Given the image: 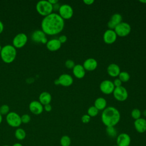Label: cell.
Returning <instances> with one entry per match:
<instances>
[{
	"label": "cell",
	"instance_id": "obj_1",
	"mask_svg": "<svg viewBox=\"0 0 146 146\" xmlns=\"http://www.w3.org/2000/svg\"><path fill=\"white\" fill-rule=\"evenodd\" d=\"M64 27V20L55 13L45 16L41 22L42 30L50 35H56L60 33Z\"/></svg>",
	"mask_w": 146,
	"mask_h": 146
},
{
	"label": "cell",
	"instance_id": "obj_45",
	"mask_svg": "<svg viewBox=\"0 0 146 146\" xmlns=\"http://www.w3.org/2000/svg\"><path fill=\"white\" fill-rule=\"evenodd\" d=\"M2 115L0 113V124L2 123Z\"/></svg>",
	"mask_w": 146,
	"mask_h": 146
},
{
	"label": "cell",
	"instance_id": "obj_47",
	"mask_svg": "<svg viewBox=\"0 0 146 146\" xmlns=\"http://www.w3.org/2000/svg\"><path fill=\"white\" fill-rule=\"evenodd\" d=\"M2 146H10L9 145H7V144H6V145H2Z\"/></svg>",
	"mask_w": 146,
	"mask_h": 146
},
{
	"label": "cell",
	"instance_id": "obj_34",
	"mask_svg": "<svg viewBox=\"0 0 146 146\" xmlns=\"http://www.w3.org/2000/svg\"><path fill=\"white\" fill-rule=\"evenodd\" d=\"M113 83L115 86V87H119V86H121V81L119 79V78H116L115 79L113 82Z\"/></svg>",
	"mask_w": 146,
	"mask_h": 146
},
{
	"label": "cell",
	"instance_id": "obj_8",
	"mask_svg": "<svg viewBox=\"0 0 146 146\" xmlns=\"http://www.w3.org/2000/svg\"><path fill=\"white\" fill-rule=\"evenodd\" d=\"M112 94L115 99L119 102H124L126 100L128 96L127 89L122 86L115 87Z\"/></svg>",
	"mask_w": 146,
	"mask_h": 146
},
{
	"label": "cell",
	"instance_id": "obj_41",
	"mask_svg": "<svg viewBox=\"0 0 146 146\" xmlns=\"http://www.w3.org/2000/svg\"><path fill=\"white\" fill-rule=\"evenodd\" d=\"M12 146H23V145L19 143H15Z\"/></svg>",
	"mask_w": 146,
	"mask_h": 146
},
{
	"label": "cell",
	"instance_id": "obj_15",
	"mask_svg": "<svg viewBox=\"0 0 146 146\" xmlns=\"http://www.w3.org/2000/svg\"><path fill=\"white\" fill-rule=\"evenodd\" d=\"M29 109L33 113L39 115L43 112V106L39 101L33 100L29 104Z\"/></svg>",
	"mask_w": 146,
	"mask_h": 146
},
{
	"label": "cell",
	"instance_id": "obj_37",
	"mask_svg": "<svg viewBox=\"0 0 146 146\" xmlns=\"http://www.w3.org/2000/svg\"><path fill=\"white\" fill-rule=\"evenodd\" d=\"M83 3H84L87 5H91L93 3H94V0H83Z\"/></svg>",
	"mask_w": 146,
	"mask_h": 146
},
{
	"label": "cell",
	"instance_id": "obj_16",
	"mask_svg": "<svg viewBox=\"0 0 146 146\" xmlns=\"http://www.w3.org/2000/svg\"><path fill=\"white\" fill-rule=\"evenodd\" d=\"M98 62L97 60L93 58H87L84 60L83 64V66L85 70L87 71H94L98 67Z\"/></svg>",
	"mask_w": 146,
	"mask_h": 146
},
{
	"label": "cell",
	"instance_id": "obj_28",
	"mask_svg": "<svg viewBox=\"0 0 146 146\" xmlns=\"http://www.w3.org/2000/svg\"><path fill=\"white\" fill-rule=\"evenodd\" d=\"M99 113V110L94 106H91L87 110V115H88L91 117L96 116Z\"/></svg>",
	"mask_w": 146,
	"mask_h": 146
},
{
	"label": "cell",
	"instance_id": "obj_26",
	"mask_svg": "<svg viewBox=\"0 0 146 146\" xmlns=\"http://www.w3.org/2000/svg\"><path fill=\"white\" fill-rule=\"evenodd\" d=\"M106 133L111 137H115L117 136V131L115 127H106Z\"/></svg>",
	"mask_w": 146,
	"mask_h": 146
},
{
	"label": "cell",
	"instance_id": "obj_11",
	"mask_svg": "<svg viewBox=\"0 0 146 146\" xmlns=\"http://www.w3.org/2000/svg\"><path fill=\"white\" fill-rule=\"evenodd\" d=\"M31 38L32 40L36 43H46L48 41L46 37V34L42 30H36L33 31Z\"/></svg>",
	"mask_w": 146,
	"mask_h": 146
},
{
	"label": "cell",
	"instance_id": "obj_19",
	"mask_svg": "<svg viewBox=\"0 0 146 146\" xmlns=\"http://www.w3.org/2000/svg\"><path fill=\"white\" fill-rule=\"evenodd\" d=\"M61 43L58 39L54 38L50 39L46 43L47 48L51 51H55L58 50L61 47Z\"/></svg>",
	"mask_w": 146,
	"mask_h": 146
},
{
	"label": "cell",
	"instance_id": "obj_23",
	"mask_svg": "<svg viewBox=\"0 0 146 146\" xmlns=\"http://www.w3.org/2000/svg\"><path fill=\"white\" fill-rule=\"evenodd\" d=\"M94 106L99 111H103L106 108L107 101L104 98L99 97L95 100Z\"/></svg>",
	"mask_w": 146,
	"mask_h": 146
},
{
	"label": "cell",
	"instance_id": "obj_40",
	"mask_svg": "<svg viewBox=\"0 0 146 146\" xmlns=\"http://www.w3.org/2000/svg\"><path fill=\"white\" fill-rule=\"evenodd\" d=\"M48 1L49 2H50L51 4H52V5H55V4L57 3H58V0H48Z\"/></svg>",
	"mask_w": 146,
	"mask_h": 146
},
{
	"label": "cell",
	"instance_id": "obj_48",
	"mask_svg": "<svg viewBox=\"0 0 146 146\" xmlns=\"http://www.w3.org/2000/svg\"><path fill=\"white\" fill-rule=\"evenodd\" d=\"M113 146H118V145L116 144V145H113Z\"/></svg>",
	"mask_w": 146,
	"mask_h": 146
},
{
	"label": "cell",
	"instance_id": "obj_20",
	"mask_svg": "<svg viewBox=\"0 0 146 146\" xmlns=\"http://www.w3.org/2000/svg\"><path fill=\"white\" fill-rule=\"evenodd\" d=\"M72 72L76 78L82 79L85 76L86 70H84L83 65L77 64H75L74 67L72 68Z\"/></svg>",
	"mask_w": 146,
	"mask_h": 146
},
{
	"label": "cell",
	"instance_id": "obj_36",
	"mask_svg": "<svg viewBox=\"0 0 146 146\" xmlns=\"http://www.w3.org/2000/svg\"><path fill=\"white\" fill-rule=\"evenodd\" d=\"M43 109H44V110L47 112H50L52 110V106L50 105V104H47L44 106Z\"/></svg>",
	"mask_w": 146,
	"mask_h": 146
},
{
	"label": "cell",
	"instance_id": "obj_14",
	"mask_svg": "<svg viewBox=\"0 0 146 146\" xmlns=\"http://www.w3.org/2000/svg\"><path fill=\"white\" fill-rule=\"evenodd\" d=\"M121 22L122 16L121 15V14L119 13H115L111 16L110 21L107 23V26L109 29L114 30L115 27Z\"/></svg>",
	"mask_w": 146,
	"mask_h": 146
},
{
	"label": "cell",
	"instance_id": "obj_33",
	"mask_svg": "<svg viewBox=\"0 0 146 146\" xmlns=\"http://www.w3.org/2000/svg\"><path fill=\"white\" fill-rule=\"evenodd\" d=\"M90 120H91V117L87 114L83 115L81 117V120L82 123L84 124H87L89 123L90 121Z\"/></svg>",
	"mask_w": 146,
	"mask_h": 146
},
{
	"label": "cell",
	"instance_id": "obj_6",
	"mask_svg": "<svg viewBox=\"0 0 146 146\" xmlns=\"http://www.w3.org/2000/svg\"><path fill=\"white\" fill-rule=\"evenodd\" d=\"M113 30L116 33L117 36L124 37L127 36L131 33V27L129 23L121 22L115 27Z\"/></svg>",
	"mask_w": 146,
	"mask_h": 146
},
{
	"label": "cell",
	"instance_id": "obj_42",
	"mask_svg": "<svg viewBox=\"0 0 146 146\" xmlns=\"http://www.w3.org/2000/svg\"><path fill=\"white\" fill-rule=\"evenodd\" d=\"M54 84H56V85H58V84H59V81H58V79H55V80H54Z\"/></svg>",
	"mask_w": 146,
	"mask_h": 146
},
{
	"label": "cell",
	"instance_id": "obj_10",
	"mask_svg": "<svg viewBox=\"0 0 146 146\" xmlns=\"http://www.w3.org/2000/svg\"><path fill=\"white\" fill-rule=\"evenodd\" d=\"M27 41V36L25 33H20L17 34L13 40V44L15 47L21 48L23 47Z\"/></svg>",
	"mask_w": 146,
	"mask_h": 146
},
{
	"label": "cell",
	"instance_id": "obj_9",
	"mask_svg": "<svg viewBox=\"0 0 146 146\" xmlns=\"http://www.w3.org/2000/svg\"><path fill=\"white\" fill-rule=\"evenodd\" d=\"M100 90L102 93L109 95L113 93L115 88L113 82L110 80H104L100 84Z\"/></svg>",
	"mask_w": 146,
	"mask_h": 146
},
{
	"label": "cell",
	"instance_id": "obj_2",
	"mask_svg": "<svg viewBox=\"0 0 146 146\" xmlns=\"http://www.w3.org/2000/svg\"><path fill=\"white\" fill-rule=\"evenodd\" d=\"M101 120L106 127H115L120 120V112L114 107H106L102 113Z\"/></svg>",
	"mask_w": 146,
	"mask_h": 146
},
{
	"label": "cell",
	"instance_id": "obj_35",
	"mask_svg": "<svg viewBox=\"0 0 146 146\" xmlns=\"http://www.w3.org/2000/svg\"><path fill=\"white\" fill-rule=\"evenodd\" d=\"M58 40H59V42H60L61 43V44H62V43H65V42L67 41V38L66 35H60V36L59 37Z\"/></svg>",
	"mask_w": 146,
	"mask_h": 146
},
{
	"label": "cell",
	"instance_id": "obj_43",
	"mask_svg": "<svg viewBox=\"0 0 146 146\" xmlns=\"http://www.w3.org/2000/svg\"><path fill=\"white\" fill-rule=\"evenodd\" d=\"M140 2H141L143 3H146V0H140Z\"/></svg>",
	"mask_w": 146,
	"mask_h": 146
},
{
	"label": "cell",
	"instance_id": "obj_27",
	"mask_svg": "<svg viewBox=\"0 0 146 146\" xmlns=\"http://www.w3.org/2000/svg\"><path fill=\"white\" fill-rule=\"evenodd\" d=\"M118 76L121 82H127L130 79V75L127 71H121Z\"/></svg>",
	"mask_w": 146,
	"mask_h": 146
},
{
	"label": "cell",
	"instance_id": "obj_4",
	"mask_svg": "<svg viewBox=\"0 0 146 146\" xmlns=\"http://www.w3.org/2000/svg\"><path fill=\"white\" fill-rule=\"evenodd\" d=\"M36 9L39 14L45 17L52 13L53 6L48 0H40L36 3Z\"/></svg>",
	"mask_w": 146,
	"mask_h": 146
},
{
	"label": "cell",
	"instance_id": "obj_24",
	"mask_svg": "<svg viewBox=\"0 0 146 146\" xmlns=\"http://www.w3.org/2000/svg\"><path fill=\"white\" fill-rule=\"evenodd\" d=\"M15 138L18 140H23L26 136V131L21 128H17L14 132Z\"/></svg>",
	"mask_w": 146,
	"mask_h": 146
},
{
	"label": "cell",
	"instance_id": "obj_46",
	"mask_svg": "<svg viewBox=\"0 0 146 146\" xmlns=\"http://www.w3.org/2000/svg\"><path fill=\"white\" fill-rule=\"evenodd\" d=\"M1 49H2V47H1V46L0 45V52H1Z\"/></svg>",
	"mask_w": 146,
	"mask_h": 146
},
{
	"label": "cell",
	"instance_id": "obj_5",
	"mask_svg": "<svg viewBox=\"0 0 146 146\" xmlns=\"http://www.w3.org/2000/svg\"><path fill=\"white\" fill-rule=\"evenodd\" d=\"M7 124L12 127H19L21 123V119L20 115L15 112H9L6 117Z\"/></svg>",
	"mask_w": 146,
	"mask_h": 146
},
{
	"label": "cell",
	"instance_id": "obj_25",
	"mask_svg": "<svg viewBox=\"0 0 146 146\" xmlns=\"http://www.w3.org/2000/svg\"><path fill=\"white\" fill-rule=\"evenodd\" d=\"M71 139L68 135H63L60 139V144L61 146H70Z\"/></svg>",
	"mask_w": 146,
	"mask_h": 146
},
{
	"label": "cell",
	"instance_id": "obj_17",
	"mask_svg": "<svg viewBox=\"0 0 146 146\" xmlns=\"http://www.w3.org/2000/svg\"><path fill=\"white\" fill-rule=\"evenodd\" d=\"M58 79L59 84L64 87L70 86L74 82L72 77L68 74H63L60 75Z\"/></svg>",
	"mask_w": 146,
	"mask_h": 146
},
{
	"label": "cell",
	"instance_id": "obj_29",
	"mask_svg": "<svg viewBox=\"0 0 146 146\" xmlns=\"http://www.w3.org/2000/svg\"><path fill=\"white\" fill-rule=\"evenodd\" d=\"M131 116L135 120L138 119L139 118L141 117V111L138 108H134L132 110V111H131Z\"/></svg>",
	"mask_w": 146,
	"mask_h": 146
},
{
	"label": "cell",
	"instance_id": "obj_39",
	"mask_svg": "<svg viewBox=\"0 0 146 146\" xmlns=\"http://www.w3.org/2000/svg\"><path fill=\"white\" fill-rule=\"evenodd\" d=\"M52 6H53V9H54V10H59V9L60 5H59V3H57L54 5H52Z\"/></svg>",
	"mask_w": 146,
	"mask_h": 146
},
{
	"label": "cell",
	"instance_id": "obj_12",
	"mask_svg": "<svg viewBox=\"0 0 146 146\" xmlns=\"http://www.w3.org/2000/svg\"><path fill=\"white\" fill-rule=\"evenodd\" d=\"M131 142V137L128 133H121L117 136L116 144L118 146H129Z\"/></svg>",
	"mask_w": 146,
	"mask_h": 146
},
{
	"label": "cell",
	"instance_id": "obj_3",
	"mask_svg": "<svg viewBox=\"0 0 146 146\" xmlns=\"http://www.w3.org/2000/svg\"><path fill=\"white\" fill-rule=\"evenodd\" d=\"M0 54L3 61L6 63H11L16 57L17 50L13 45L6 44L2 47Z\"/></svg>",
	"mask_w": 146,
	"mask_h": 146
},
{
	"label": "cell",
	"instance_id": "obj_18",
	"mask_svg": "<svg viewBox=\"0 0 146 146\" xmlns=\"http://www.w3.org/2000/svg\"><path fill=\"white\" fill-rule=\"evenodd\" d=\"M134 127L137 132L140 133L145 132L146 131V120L142 117L135 120Z\"/></svg>",
	"mask_w": 146,
	"mask_h": 146
},
{
	"label": "cell",
	"instance_id": "obj_32",
	"mask_svg": "<svg viewBox=\"0 0 146 146\" xmlns=\"http://www.w3.org/2000/svg\"><path fill=\"white\" fill-rule=\"evenodd\" d=\"M75 66V62L71 59H68L65 62V66L68 69H72Z\"/></svg>",
	"mask_w": 146,
	"mask_h": 146
},
{
	"label": "cell",
	"instance_id": "obj_7",
	"mask_svg": "<svg viewBox=\"0 0 146 146\" xmlns=\"http://www.w3.org/2000/svg\"><path fill=\"white\" fill-rule=\"evenodd\" d=\"M58 11L59 15L64 20L70 19L71 18H72L74 14V10L72 7L68 4L61 5Z\"/></svg>",
	"mask_w": 146,
	"mask_h": 146
},
{
	"label": "cell",
	"instance_id": "obj_44",
	"mask_svg": "<svg viewBox=\"0 0 146 146\" xmlns=\"http://www.w3.org/2000/svg\"><path fill=\"white\" fill-rule=\"evenodd\" d=\"M143 115H144L145 117H146V109H145V110H144V111L143 112Z\"/></svg>",
	"mask_w": 146,
	"mask_h": 146
},
{
	"label": "cell",
	"instance_id": "obj_22",
	"mask_svg": "<svg viewBox=\"0 0 146 146\" xmlns=\"http://www.w3.org/2000/svg\"><path fill=\"white\" fill-rule=\"evenodd\" d=\"M51 94L47 92V91H43L42 92L39 96V100L41 103L42 105H46L47 104H50V103L51 101Z\"/></svg>",
	"mask_w": 146,
	"mask_h": 146
},
{
	"label": "cell",
	"instance_id": "obj_13",
	"mask_svg": "<svg viewBox=\"0 0 146 146\" xmlns=\"http://www.w3.org/2000/svg\"><path fill=\"white\" fill-rule=\"evenodd\" d=\"M117 35L113 30L108 29L105 31L103 34V40L107 44H112L113 43L116 39H117Z\"/></svg>",
	"mask_w": 146,
	"mask_h": 146
},
{
	"label": "cell",
	"instance_id": "obj_31",
	"mask_svg": "<svg viewBox=\"0 0 146 146\" xmlns=\"http://www.w3.org/2000/svg\"><path fill=\"white\" fill-rule=\"evenodd\" d=\"M22 123L27 124L29 123L31 120V117L29 114H23L21 116Z\"/></svg>",
	"mask_w": 146,
	"mask_h": 146
},
{
	"label": "cell",
	"instance_id": "obj_21",
	"mask_svg": "<svg viewBox=\"0 0 146 146\" xmlns=\"http://www.w3.org/2000/svg\"><path fill=\"white\" fill-rule=\"evenodd\" d=\"M107 71L108 75L112 77L117 76L121 72L119 66L115 63L110 64L107 67Z\"/></svg>",
	"mask_w": 146,
	"mask_h": 146
},
{
	"label": "cell",
	"instance_id": "obj_38",
	"mask_svg": "<svg viewBox=\"0 0 146 146\" xmlns=\"http://www.w3.org/2000/svg\"><path fill=\"white\" fill-rule=\"evenodd\" d=\"M3 29H4L3 23V22L1 21H0V34L3 31Z\"/></svg>",
	"mask_w": 146,
	"mask_h": 146
},
{
	"label": "cell",
	"instance_id": "obj_30",
	"mask_svg": "<svg viewBox=\"0 0 146 146\" xmlns=\"http://www.w3.org/2000/svg\"><path fill=\"white\" fill-rule=\"evenodd\" d=\"M10 108L7 104H3L0 107V113L2 115H7L9 112Z\"/></svg>",
	"mask_w": 146,
	"mask_h": 146
}]
</instances>
